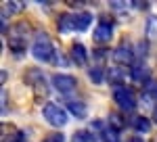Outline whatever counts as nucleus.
Wrapping results in <instances>:
<instances>
[{
	"label": "nucleus",
	"mask_w": 157,
	"mask_h": 142,
	"mask_svg": "<svg viewBox=\"0 0 157 142\" xmlns=\"http://www.w3.org/2000/svg\"><path fill=\"white\" fill-rule=\"evenodd\" d=\"M147 96H151L153 100L157 103V84H151V86H147Z\"/></svg>",
	"instance_id": "412c9836"
},
{
	"label": "nucleus",
	"mask_w": 157,
	"mask_h": 142,
	"mask_svg": "<svg viewBox=\"0 0 157 142\" xmlns=\"http://www.w3.org/2000/svg\"><path fill=\"white\" fill-rule=\"evenodd\" d=\"M2 142H23V132L17 130L15 125L2 123Z\"/></svg>",
	"instance_id": "1a4fd4ad"
},
{
	"label": "nucleus",
	"mask_w": 157,
	"mask_h": 142,
	"mask_svg": "<svg viewBox=\"0 0 157 142\" xmlns=\"http://www.w3.org/2000/svg\"><path fill=\"white\" fill-rule=\"evenodd\" d=\"M105 140L107 142H120V132H117V128L109 125L107 130H105Z\"/></svg>",
	"instance_id": "dca6fc26"
},
{
	"label": "nucleus",
	"mask_w": 157,
	"mask_h": 142,
	"mask_svg": "<svg viewBox=\"0 0 157 142\" xmlns=\"http://www.w3.org/2000/svg\"><path fill=\"white\" fill-rule=\"evenodd\" d=\"M34 92H36V100H42L46 92H48V88H46V84H44V77L38 73V82L34 84Z\"/></svg>",
	"instance_id": "ddd939ff"
},
{
	"label": "nucleus",
	"mask_w": 157,
	"mask_h": 142,
	"mask_svg": "<svg viewBox=\"0 0 157 142\" xmlns=\"http://www.w3.org/2000/svg\"><path fill=\"white\" fill-rule=\"evenodd\" d=\"M71 59L78 63V65H86V61H88V52H86V48L82 44H73L71 46Z\"/></svg>",
	"instance_id": "9b49d317"
},
{
	"label": "nucleus",
	"mask_w": 157,
	"mask_h": 142,
	"mask_svg": "<svg viewBox=\"0 0 157 142\" xmlns=\"http://www.w3.org/2000/svg\"><path fill=\"white\" fill-rule=\"evenodd\" d=\"M132 128L136 132H149L151 130V121L147 117H134L132 119Z\"/></svg>",
	"instance_id": "4468645a"
},
{
	"label": "nucleus",
	"mask_w": 157,
	"mask_h": 142,
	"mask_svg": "<svg viewBox=\"0 0 157 142\" xmlns=\"http://www.w3.org/2000/svg\"><path fill=\"white\" fill-rule=\"evenodd\" d=\"M44 119L48 121L50 125H55V128H63L69 121L67 119V111L61 109L59 105H55V103H48V105L44 106Z\"/></svg>",
	"instance_id": "20e7f679"
},
{
	"label": "nucleus",
	"mask_w": 157,
	"mask_h": 142,
	"mask_svg": "<svg viewBox=\"0 0 157 142\" xmlns=\"http://www.w3.org/2000/svg\"><path fill=\"white\" fill-rule=\"evenodd\" d=\"M71 142H92V136H90V132L80 130L71 136Z\"/></svg>",
	"instance_id": "2eb2a0df"
},
{
	"label": "nucleus",
	"mask_w": 157,
	"mask_h": 142,
	"mask_svg": "<svg viewBox=\"0 0 157 142\" xmlns=\"http://www.w3.org/2000/svg\"><path fill=\"white\" fill-rule=\"evenodd\" d=\"M90 80H94L97 84H101V82H103V69H101V67L90 69Z\"/></svg>",
	"instance_id": "a211bd4d"
},
{
	"label": "nucleus",
	"mask_w": 157,
	"mask_h": 142,
	"mask_svg": "<svg viewBox=\"0 0 157 142\" xmlns=\"http://www.w3.org/2000/svg\"><path fill=\"white\" fill-rule=\"evenodd\" d=\"M132 80L134 82H149V69L145 65H136L132 69Z\"/></svg>",
	"instance_id": "f8f14e48"
},
{
	"label": "nucleus",
	"mask_w": 157,
	"mask_h": 142,
	"mask_svg": "<svg viewBox=\"0 0 157 142\" xmlns=\"http://www.w3.org/2000/svg\"><path fill=\"white\" fill-rule=\"evenodd\" d=\"M52 86L59 90L61 94H71L73 90H75V77L73 75H65V73H57V75H52Z\"/></svg>",
	"instance_id": "423d86ee"
},
{
	"label": "nucleus",
	"mask_w": 157,
	"mask_h": 142,
	"mask_svg": "<svg viewBox=\"0 0 157 142\" xmlns=\"http://www.w3.org/2000/svg\"><path fill=\"white\" fill-rule=\"evenodd\" d=\"M121 77H124V71L121 69H109V80L111 82H120Z\"/></svg>",
	"instance_id": "6ab92c4d"
},
{
	"label": "nucleus",
	"mask_w": 157,
	"mask_h": 142,
	"mask_svg": "<svg viewBox=\"0 0 157 142\" xmlns=\"http://www.w3.org/2000/svg\"><path fill=\"white\" fill-rule=\"evenodd\" d=\"M147 36L157 40V17H151L149 23H147Z\"/></svg>",
	"instance_id": "f3484780"
},
{
	"label": "nucleus",
	"mask_w": 157,
	"mask_h": 142,
	"mask_svg": "<svg viewBox=\"0 0 157 142\" xmlns=\"http://www.w3.org/2000/svg\"><path fill=\"white\" fill-rule=\"evenodd\" d=\"M23 9V4L21 2H9L6 6H4V13L9 11V13H17V11H21Z\"/></svg>",
	"instance_id": "aec40b11"
},
{
	"label": "nucleus",
	"mask_w": 157,
	"mask_h": 142,
	"mask_svg": "<svg viewBox=\"0 0 157 142\" xmlns=\"http://www.w3.org/2000/svg\"><path fill=\"white\" fill-rule=\"evenodd\" d=\"M155 117H157V109H155Z\"/></svg>",
	"instance_id": "b1692460"
},
{
	"label": "nucleus",
	"mask_w": 157,
	"mask_h": 142,
	"mask_svg": "<svg viewBox=\"0 0 157 142\" xmlns=\"http://www.w3.org/2000/svg\"><path fill=\"white\" fill-rule=\"evenodd\" d=\"M113 100L117 103L120 109L124 111H132L134 106H136V96L130 88H126V86H117L115 90H113Z\"/></svg>",
	"instance_id": "39448f33"
},
{
	"label": "nucleus",
	"mask_w": 157,
	"mask_h": 142,
	"mask_svg": "<svg viewBox=\"0 0 157 142\" xmlns=\"http://www.w3.org/2000/svg\"><path fill=\"white\" fill-rule=\"evenodd\" d=\"M67 106H69L71 115H75V119H86V115H88V106L82 100H69Z\"/></svg>",
	"instance_id": "9d476101"
},
{
	"label": "nucleus",
	"mask_w": 157,
	"mask_h": 142,
	"mask_svg": "<svg viewBox=\"0 0 157 142\" xmlns=\"http://www.w3.org/2000/svg\"><path fill=\"white\" fill-rule=\"evenodd\" d=\"M92 23V15L90 13H73V15H61L59 17V32H73V29H78V32H84L88 29V25Z\"/></svg>",
	"instance_id": "f257e3e1"
},
{
	"label": "nucleus",
	"mask_w": 157,
	"mask_h": 142,
	"mask_svg": "<svg viewBox=\"0 0 157 142\" xmlns=\"http://www.w3.org/2000/svg\"><path fill=\"white\" fill-rule=\"evenodd\" d=\"M113 59H115V63H121V65L132 63V61H134L132 46H128V44H121V46H117V48H115V52H113Z\"/></svg>",
	"instance_id": "6e6552de"
},
{
	"label": "nucleus",
	"mask_w": 157,
	"mask_h": 142,
	"mask_svg": "<svg viewBox=\"0 0 157 142\" xmlns=\"http://www.w3.org/2000/svg\"><path fill=\"white\" fill-rule=\"evenodd\" d=\"M55 46H52V40L48 38V34H38L34 44H32V54L38 61H52L55 57Z\"/></svg>",
	"instance_id": "7ed1b4c3"
},
{
	"label": "nucleus",
	"mask_w": 157,
	"mask_h": 142,
	"mask_svg": "<svg viewBox=\"0 0 157 142\" xmlns=\"http://www.w3.org/2000/svg\"><path fill=\"white\" fill-rule=\"evenodd\" d=\"M111 34H113V25L109 23V21H101V23L94 27V32H92L94 40H97V42H101V44L109 42V40H111Z\"/></svg>",
	"instance_id": "0eeeda50"
},
{
	"label": "nucleus",
	"mask_w": 157,
	"mask_h": 142,
	"mask_svg": "<svg viewBox=\"0 0 157 142\" xmlns=\"http://www.w3.org/2000/svg\"><path fill=\"white\" fill-rule=\"evenodd\" d=\"M65 138H63V134H48L46 138H44V142H63Z\"/></svg>",
	"instance_id": "4be33fe9"
},
{
	"label": "nucleus",
	"mask_w": 157,
	"mask_h": 142,
	"mask_svg": "<svg viewBox=\"0 0 157 142\" xmlns=\"http://www.w3.org/2000/svg\"><path fill=\"white\" fill-rule=\"evenodd\" d=\"M128 142H145V140H143L140 136H134V138H130V140H128Z\"/></svg>",
	"instance_id": "5701e85b"
},
{
	"label": "nucleus",
	"mask_w": 157,
	"mask_h": 142,
	"mask_svg": "<svg viewBox=\"0 0 157 142\" xmlns=\"http://www.w3.org/2000/svg\"><path fill=\"white\" fill-rule=\"evenodd\" d=\"M27 34H29V25L23 23V21L15 23L9 29V48L15 54H19V52L25 50V46H27Z\"/></svg>",
	"instance_id": "f03ea898"
}]
</instances>
